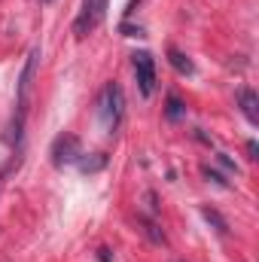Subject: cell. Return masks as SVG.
<instances>
[{"label": "cell", "mask_w": 259, "mask_h": 262, "mask_svg": "<svg viewBox=\"0 0 259 262\" xmlns=\"http://www.w3.org/2000/svg\"><path fill=\"white\" fill-rule=\"evenodd\" d=\"M174 262H180V259H174Z\"/></svg>", "instance_id": "cell-16"}, {"label": "cell", "mask_w": 259, "mask_h": 262, "mask_svg": "<svg viewBox=\"0 0 259 262\" xmlns=\"http://www.w3.org/2000/svg\"><path fill=\"white\" fill-rule=\"evenodd\" d=\"M217 162H220V165H223L226 171H232V174H238V165H235V162H232V159H229L226 152H217Z\"/></svg>", "instance_id": "cell-12"}, {"label": "cell", "mask_w": 259, "mask_h": 262, "mask_svg": "<svg viewBox=\"0 0 259 262\" xmlns=\"http://www.w3.org/2000/svg\"><path fill=\"white\" fill-rule=\"evenodd\" d=\"M131 67H134L140 95H143V98H153V92H156V58L140 49V52L131 55Z\"/></svg>", "instance_id": "cell-3"}, {"label": "cell", "mask_w": 259, "mask_h": 262, "mask_svg": "<svg viewBox=\"0 0 259 262\" xmlns=\"http://www.w3.org/2000/svg\"><path fill=\"white\" fill-rule=\"evenodd\" d=\"M119 31L125 37H143V28H134V25H119Z\"/></svg>", "instance_id": "cell-13"}, {"label": "cell", "mask_w": 259, "mask_h": 262, "mask_svg": "<svg viewBox=\"0 0 259 262\" xmlns=\"http://www.w3.org/2000/svg\"><path fill=\"white\" fill-rule=\"evenodd\" d=\"M168 64L174 67L180 76H195V64H192V58L186 55V52H180L177 46H171L168 49Z\"/></svg>", "instance_id": "cell-6"}, {"label": "cell", "mask_w": 259, "mask_h": 262, "mask_svg": "<svg viewBox=\"0 0 259 262\" xmlns=\"http://www.w3.org/2000/svg\"><path fill=\"white\" fill-rule=\"evenodd\" d=\"M79 156H82V146H79V137L76 134H58L55 140H52V165L55 168H64V165H73V162H79Z\"/></svg>", "instance_id": "cell-4"}, {"label": "cell", "mask_w": 259, "mask_h": 262, "mask_svg": "<svg viewBox=\"0 0 259 262\" xmlns=\"http://www.w3.org/2000/svg\"><path fill=\"white\" fill-rule=\"evenodd\" d=\"M238 107H241V113L250 125H259V95L253 89H247V85L238 89Z\"/></svg>", "instance_id": "cell-5"}, {"label": "cell", "mask_w": 259, "mask_h": 262, "mask_svg": "<svg viewBox=\"0 0 259 262\" xmlns=\"http://www.w3.org/2000/svg\"><path fill=\"white\" fill-rule=\"evenodd\" d=\"M107 6H110V0H82L79 15L73 18V34L76 37H89L107 18Z\"/></svg>", "instance_id": "cell-2"}, {"label": "cell", "mask_w": 259, "mask_h": 262, "mask_svg": "<svg viewBox=\"0 0 259 262\" xmlns=\"http://www.w3.org/2000/svg\"><path fill=\"white\" fill-rule=\"evenodd\" d=\"M122 116H125V95H122V85L119 82H107L101 89V98H98V122L104 134H116L122 125Z\"/></svg>", "instance_id": "cell-1"}, {"label": "cell", "mask_w": 259, "mask_h": 262, "mask_svg": "<svg viewBox=\"0 0 259 262\" xmlns=\"http://www.w3.org/2000/svg\"><path fill=\"white\" fill-rule=\"evenodd\" d=\"M201 174H204L207 180H213L217 186H229V180H226V177H223L220 171H210V168H201Z\"/></svg>", "instance_id": "cell-11"}, {"label": "cell", "mask_w": 259, "mask_h": 262, "mask_svg": "<svg viewBox=\"0 0 259 262\" xmlns=\"http://www.w3.org/2000/svg\"><path fill=\"white\" fill-rule=\"evenodd\" d=\"M43 3H52V0H43Z\"/></svg>", "instance_id": "cell-15"}, {"label": "cell", "mask_w": 259, "mask_h": 262, "mask_svg": "<svg viewBox=\"0 0 259 262\" xmlns=\"http://www.w3.org/2000/svg\"><path fill=\"white\" fill-rule=\"evenodd\" d=\"M256 152H259L256 140H247V159H256Z\"/></svg>", "instance_id": "cell-14"}, {"label": "cell", "mask_w": 259, "mask_h": 262, "mask_svg": "<svg viewBox=\"0 0 259 262\" xmlns=\"http://www.w3.org/2000/svg\"><path fill=\"white\" fill-rule=\"evenodd\" d=\"M201 213H204V220H207V223H210V226H213L220 235H226V232H229V223H226V220H223V216H220L213 207H201Z\"/></svg>", "instance_id": "cell-9"}, {"label": "cell", "mask_w": 259, "mask_h": 262, "mask_svg": "<svg viewBox=\"0 0 259 262\" xmlns=\"http://www.w3.org/2000/svg\"><path fill=\"white\" fill-rule=\"evenodd\" d=\"M140 223H143V232L149 235L153 244H168V241H165V232H159V226H156L153 220H140Z\"/></svg>", "instance_id": "cell-10"}, {"label": "cell", "mask_w": 259, "mask_h": 262, "mask_svg": "<svg viewBox=\"0 0 259 262\" xmlns=\"http://www.w3.org/2000/svg\"><path fill=\"white\" fill-rule=\"evenodd\" d=\"M76 165H79L82 174H92V171H101V168L107 165V156H104V152H95V159H82V156H79Z\"/></svg>", "instance_id": "cell-8"}, {"label": "cell", "mask_w": 259, "mask_h": 262, "mask_svg": "<svg viewBox=\"0 0 259 262\" xmlns=\"http://www.w3.org/2000/svg\"><path fill=\"white\" fill-rule=\"evenodd\" d=\"M165 116H168V122H180V119L186 116V104H183L177 95H168V104H165Z\"/></svg>", "instance_id": "cell-7"}]
</instances>
